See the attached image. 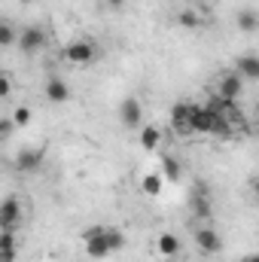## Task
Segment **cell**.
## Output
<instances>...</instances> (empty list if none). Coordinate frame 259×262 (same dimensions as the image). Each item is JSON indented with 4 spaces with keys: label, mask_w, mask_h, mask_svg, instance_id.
<instances>
[{
    "label": "cell",
    "mask_w": 259,
    "mask_h": 262,
    "mask_svg": "<svg viewBox=\"0 0 259 262\" xmlns=\"http://www.w3.org/2000/svg\"><path fill=\"white\" fill-rule=\"evenodd\" d=\"M256 116H259V104H256Z\"/></svg>",
    "instance_id": "4dcf8cb0"
},
{
    "label": "cell",
    "mask_w": 259,
    "mask_h": 262,
    "mask_svg": "<svg viewBox=\"0 0 259 262\" xmlns=\"http://www.w3.org/2000/svg\"><path fill=\"white\" fill-rule=\"evenodd\" d=\"M250 186H253V192H256V198H259V174L253 177V180H250Z\"/></svg>",
    "instance_id": "83f0119b"
},
{
    "label": "cell",
    "mask_w": 259,
    "mask_h": 262,
    "mask_svg": "<svg viewBox=\"0 0 259 262\" xmlns=\"http://www.w3.org/2000/svg\"><path fill=\"white\" fill-rule=\"evenodd\" d=\"M43 92H46V98H49L52 104H64L67 98H70V89H67V82L61 79V76H49Z\"/></svg>",
    "instance_id": "7c38bea8"
},
{
    "label": "cell",
    "mask_w": 259,
    "mask_h": 262,
    "mask_svg": "<svg viewBox=\"0 0 259 262\" xmlns=\"http://www.w3.org/2000/svg\"><path fill=\"white\" fill-rule=\"evenodd\" d=\"M235 25H238L244 34H256L259 31V12L256 9H241V12L235 15Z\"/></svg>",
    "instance_id": "2e32d148"
},
{
    "label": "cell",
    "mask_w": 259,
    "mask_h": 262,
    "mask_svg": "<svg viewBox=\"0 0 259 262\" xmlns=\"http://www.w3.org/2000/svg\"><path fill=\"white\" fill-rule=\"evenodd\" d=\"M162 177H165V183H177L183 177V165L174 156H162Z\"/></svg>",
    "instance_id": "9a60e30c"
},
{
    "label": "cell",
    "mask_w": 259,
    "mask_h": 262,
    "mask_svg": "<svg viewBox=\"0 0 259 262\" xmlns=\"http://www.w3.org/2000/svg\"><path fill=\"white\" fill-rule=\"evenodd\" d=\"M107 232V226H89L85 232H82V241H92V238H101Z\"/></svg>",
    "instance_id": "d4e9b609"
},
{
    "label": "cell",
    "mask_w": 259,
    "mask_h": 262,
    "mask_svg": "<svg viewBox=\"0 0 259 262\" xmlns=\"http://www.w3.org/2000/svg\"><path fill=\"white\" fill-rule=\"evenodd\" d=\"M21 3H37V0H21Z\"/></svg>",
    "instance_id": "f546056e"
},
{
    "label": "cell",
    "mask_w": 259,
    "mask_h": 262,
    "mask_svg": "<svg viewBox=\"0 0 259 262\" xmlns=\"http://www.w3.org/2000/svg\"><path fill=\"white\" fill-rule=\"evenodd\" d=\"M189 207H192V213L195 216H210V198L207 195H201V192H192V198H189Z\"/></svg>",
    "instance_id": "d6986e66"
},
{
    "label": "cell",
    "mask_w": 259,
    "mask_h": 262,
    "mask_svg": "<svg viewBox=\"0 0 259 262\" xmlns=\"http://www.w3.org/2000/svg\"><path fill=\"white\" fill-rule=\"evenodd\" d=\"M195 247H198L201 253H220V250H223V238H220L213 229L201 226V229H195Z\"/></svg>",
    "instance_id": "ba28073f"
},
{
    "label": "cell",
    "mask_w": 259,
    "mask_h": 262,
    "mask_svg": "<svg viewBox=\"0 0 259 262\" xmlns=\"http://www.w3.org/2000/svg\"><path fill=\"white\" fill-rule=\"evenodd\" d=\"M159 143H162V128H159V125H143V128H140V146H143L146 152L159 149Z\"/></svg>",
    "instance_id": "e0dca14e"
},
{
    "label": "cell",
    "mask_w": 259,
    "mask_h": 262,
    "mask_svg": "<svg viewBox=\"0 0 259 262\" xmlns=\"http://www.w3.org/2000/svg\"><path fill=\"white\" fill-rule=\"evenodd\" d=\"M156 250H159L165 259H177V256H180V250H183V244H180V238H177V235L165 232V235H159V241H156Z\"/></svg>",
    "instance_id": "30bf717a"
},
{
    "label": "cell",
    "mask_w": 259,
    "mask_h": 262,
    "mask_svg": "<svg viewBox=\"0 0 259 262\" xmlns=\"http://www.w3.org/2000/svg\"><path fill=\"white\" fill-rule=\"evenodd\" d=\"M107 3H110V6H113V9H122V6H125V3H128V0H107Z\"/></svg>",
    "instance_id": "4316f807"
},
{
    "label": "cell",
    "mask_w": 259,
    "mask_h": 262,
    "mask_svg": "<svg viewBox=\"0 0 259 262\" xmlns=\"http://www.w3.org/2000/svg\"><path fill=\"white\" fill-rule=\"evenodd\" d=\"M171 128L177 131L180 137L192 134V104L189 101H177L171 107Z\"/></svg>",
    "instance_id": "3957f363"
},
{
    "label": "cell",
    "mask_w": 259,
    "mask_h": 262,
    "mask_svg": "<svg viewBox=\"0 0 259 262\" xmlns=\"http://www.w3.org/2000/svg\"><path fill=\"white\" fill-rule=\"evenodd\" d=\"M241 262H259V253L256 256H247V259H241Z\"/></svg>",
    "instance_id": "f1b7e54d"
},
{
    "label": "cell",
    "mask_w": 259,
    "mask_h": 262,
    "mask_svg": "<svg viewBox=\"0 0 259 262\" xmlns=\"http://www.w3.org/2000/svg\"><path fill=\"white\" fill-rule=\"evenodd\" d=\"M177 21H180L183 28H189V31H195V28H201V25H204V18H201V15H198L195 9H180Z\"/></svg>",
    "instance_id": "ffe728a7"
},
{
    "label": "cell",
    "mask_w": 259,
    "mask_h": 262,
    "mask_svg": "<svg viewBox=\"0 0 259 262\" xmlns=\"http://www.w3.org/2000/svg\"><path fill=\"white\" fill-rule=\"evenodd\" d=\"M241 92H244V76H241L238 70H229V73H223V76L217 79V95H223V98H229V101H238Z\"/></svg>",
    "instance_id": "277c9868"
},
{
    "label": "cell",
    "mask_w": 259,
    "mask_h": 262,
    "mask_svg": "<svg viewBox=\"0 0 259 262\" xmlns=\"http://www.w3.org/2000/svg\"><path fill=\"white\" fill-rule=\"evenodd\" d=\"M43 46H46V31H43L40 25H25L21 37H18V49H21L25 55H34V52H40Z\"/></svg>",
    "instance_id": "7a4b0ae2"
},
{
    "label": "cell",
    "mask_w": 259,
    "mask_h": 262,
    "mask_svg": "<svg viewBox=\"0 0 259 262\" xmlns=\"http://www.w3.org/2000/svg\"><path fill=\"white\" fill-rule=\"evenodd\" d=\"M110 229V226H107ZM113 253V247H110V238H107V232L101 235V238H92V241H85V256L89 259H107Z\"/></svg>",
    "instance_id": "8fae6325"
},
{
    "label": "cell",
    "mask_w": 259,
    "mask_h": 262,
    "mask_svg": "<svg viewBox=\"0 0 259 262\" xmlns=\"http://www.w3.org/2000/svg\"><path fill=\"white\" fill-rule=\"evenodd\" d=\"M18 223H21V204H18L15 195H9L0 204V229H3V232H15Z\"/></svg>",
    "instance_id": "5b68a950"
},
{
    "label": "cell",
    "mask_w": 259,
    "mask_h": 262,
    "mask_svg": "<svg viewBox=\"0 0 259 262\" xmlns=\"http://www.w3.org/2000/svg\"><path fill=\"white\" fill-rule=\"evenodd\" d=\"M9 76H0V98H9Z\"/></svg>",
    "instance_id": "484cf974"
},
{
    "label": "cell",
    "mask_w": 259,
    "mask_h": 262,
    "mask_svg": "<svg viewBox=\"0 0 259 262\" xmlns=\"http://www.w3.org/2000/svg\"><path fill=\"white\" fill-rule=\"evenodd\" d=\"M107 238H110V247H113V253L125 247V235H122V229H113V226H110V229H107Z\"/></svg>",
    "instance_id": "7402d4cb"
},
{
    "label": "cell",
    "mask_w": 259,
    "mask_h": 262,
    "mask_svg": "<svg viewBox=\"0 0 259 262\" xmlns=\"http://www.w3.org/2000/svg\"><path fill=\"white\" fill-rule=\"evenodd\" d=\"M43 159H46V149H43V146H25V149L15 156V168L25 171V174H31V171H37V168L43 165Z\"/></svg>",
    "instance_id": "8992f818"
},
{
    "label": "cell",
    "mask_w": 259,
    "mask_h": 262,
    "mask_svg": "<svg viewBox=\"0 0 259 262\" xmlns=\"http://www.w3.org/2000/svg\"><path fill=\"white\" fill-rule=\"evenodd\" d=\"M119 122H122L125 128H140V122H143V107H140L137 98H125V101L119 104Z\"/></svg>",
    "instance_id": "52a82bcc"
},
{
    "label": "cell",
    "mask_w": 259,
    "mask_h": 262,
    "mask_svg": "<svg viewBox=\"0 0 259 262\" xmlns=\"http://www.w3.org/2000/svg\"><path fill=\"white\" fill-rule=\"evenodd\" d=\"M64 58L70 61V64H76V67H85V64H92V61L98 58V49H95L89 40H73V43L64 49Z\"/></svg>",
    "instance_id": "6da1fadb"
},
{
    "label": "cell",
    "mask_w": 259,
    "mask_h": 262,
    "mask_svg": "<svg viewBox=\"0 0 259 262\" xmlns=\"http://www.w3.org/2000/svg\"><path fill=\"white\" fill-rule=\"evenodd\" d=\"M15 128H18V125H15V119H12V116H3V119H0V137H3V140H6Z\"/></svg>",
    "instance_id": "cb8c5ba5"
},
{
    "label": "cell",
    "mask_w": 259,
    "mask_h": 262,
    "mask_svg": "<svg viewBox=\"0 0 259 262\" xmlns=\"http://www.w3.org/2000/svg\"><path fill=\"white\" fill-rule=\"evenodd\" d=\"M12 40H15V31H12V25H0V46H12Z\"/></svg>",
    "instance_id": "603a6c76"
},
{
    "label": "cell",
    "mask_w": 259,
    "mask_h": 262,
    "mask_svg": "<svg viewBox=\"0 0 259 262\" xmlns=\"http://www.w3.org/2000/svg\"><path fill=\"white\" fill-rule=\"evenodd\" d=\"M15 232H0V262H15Z\"/></svg>",
    "instance_id": "ac0fdd59"
},
{
    "label": "cell",
    "mask_w": 259,
    "mask_h": 262,
    "mask_svg": "<svg viewBox=\"0 0 259 262\" xmlns=\"http://www.w3.org/2000/svg\"><path fill=\"white\" fill-rule=\"evenodd\" d=\"M162 186H165V177H162V171H149V174H143V180H140V189H143L149 198L162 195Z\"/></svg>",
    "instance_id": "5bb4252c"
},
{
    "label": "cell",
    "mask_w": 259,
    "mask_h": 262,
    "mask_svg": "<svg viewBox=\"0 0 259 262\" xmlns=\"http://www.w3.org/2000/svg\"><path fill=\"white\" fill-rule=\"evenodd\" d=\"M235 70L244 76V79H253L256 82L259 79V55H238V61H235Z\"/></svg>",
    "instance_id": "4fadbf2b"
},
{
    "label": "cell",
    "mask_w": 259,
    "mask_h": 262,
    "mask_svg": "<svg viewBox=\"0 0 259 262\" xmlns=\"http://www.w3.org/2000/svg\"><path fill=\"white\" fill-rule=\"evenodd\" d=\"M213 122H217V116L204 104H192V134H210Z\"/></svg>",
    "instance_id": "9c48e42d"
},
{
    "label": "cell",
    "mask_w": 259,
    "mask_h": 262,
    "mask_svg": "<svg viewBox=\"0 0 259 262\" xmlns=\"http://www.w3.org/2000/svg\"><path fill=\"white\" fill-rule=\"evenodd\" d=\"M12 119H15L18 128H28V125H31V107H25V104L15 107V110H12Z\"/></svg>",
    "instance_id": "44dd1931"
}]
</instances>
